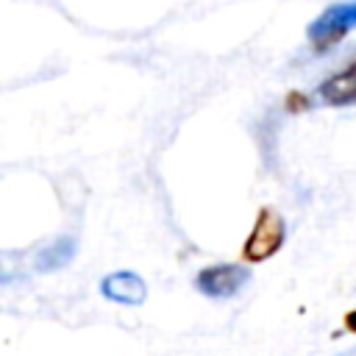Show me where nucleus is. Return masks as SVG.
<instances>
[{"mask_svg":"<svg viewBox=\"0 0 356 356\" xmlns=\"http://www.w3.org/2000/svg\"><path fill=\"white\" fill-rule=\"evenodd\" d=\"M286 239V222L273 206H261L256 214V222L242 242V261L245 264H261L273 259Z\"/></svg>","mask_w":356,"mask_h":356,"instance_id":"f257e3e1","label":"nucleus"},{"mask_svg":"<svg viewBox=\"0 0 356 356\" xmlns=\"http://www.w3.org/2000/svg\"><path fill=\"white\" fill-rule=\"evenodd\" d=\"M353 28H356V0H345V3L328 6L323 14H317L306 28V39L314 53H325V50L337 47Z\"/></svg>","mask_w":356,"mask_h":356,"instance_id":"f03ea898","label":"nucleus"},{"mask_svg":"<svg viewBox=\"0 0 356 356\" xmlns=\"http://www.w3.org/2000/svg\"><path fill=\"white\" fill-rule=\"evenodd\" d=\"M253 278L250 267L245 264H236V261H220V264H209V267H200L195 273V289L206 298H214V300H225V298H234L239 289H245V284Z\"/></svg>","mask_w":356,"mask_h":356,"instance_id":"7ed1b4c3","label":"nucleus"},{"mask_svg":"<svg viewBox=\"0 0 356 356\" xmlns=\"http://www.w3.org/2000/svg\"><path fill=\"white\" fill-rule=\"evenodd\" d=\"M314 97L323 103V106H331V108H345V106H356V53L353 58L339 67L337 72H331L317 89H314Z\"/></svg>","mask_w":356,"mask_h":356,"instance_id":"20e7f679","label":"nucleus"},{"mask_svg":"<svg viewBox=\"0 0 356 356\" xmlns=\"http://www.w3.org/2000/svg\"><path fill=\"white\" fill-rule=\"evenodd\" d=\"M100 295L120 306H142L147 298V284L134 270H114L100 278Z\"/></svg>","mask_w":356,"mask_h":356,"instance_id":"39448f33","label":"nucleus"},{"mask_svg":"<svg viewBox=\"0 0 356 356\" xmlns=\"http://www.w3.org/2000/svg\"><path fill=\"white\" fill-rule=\"evenodd\" d=\"M75 239L72 236H58L56 242H50V245H44L42 248V253L36 256V267L42 270V273H50V270H58V267H64V264H70L72 261V256H75Z\"/></svg>","mask_w":356,"mask_h":356,"instance_id":"423d86ee","label":"nucleus"},{"mask_svg":"<svg viewBox=\"0 0 356 356\" xmlns=\"http://www.w3.org/2000/svg\"><path fill=\"white\" fill-rule=\"evenodd\" d=\"M309 106H312V97L303 95V92H289L286 100H284V108L292 111V114H298V111H309Z\"/></svg>","mask_w":356,"mask_h":356,"instance_id":"0eeeda50","label":"nucleus"},{"mask_svg":"<svg viewBox=\"0 0 356 356\" xmlns=\"http://www.w3.org/2000/svg\"><path fill=\"white\" fill-rule=\"evenodd\" d=\"M342 325L350 331V334H356V309H350V312H345V317H342Z\"/></svg>","mask_w":356,"mask_h":356,"instance_id":"6e6552de","label":"nucleus"}]
</instances>
